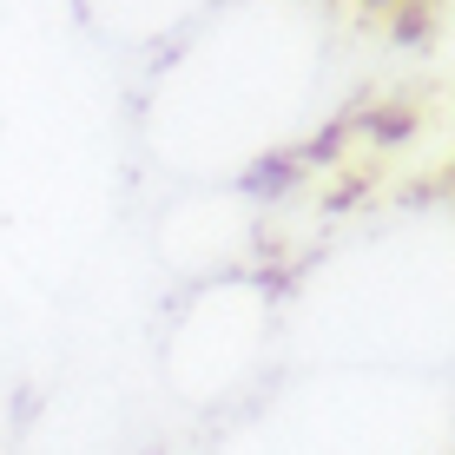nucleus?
Wrapping results in <instances>:
<instances>
[{
  "label": "nucleus",
  "mask_w": 455,
  "mask_h": 455,
  "mask_svg": "<svg viewBox=\"0 0 455 455\" xmlns=\"http://www.w3.org/2000/svg\"><path fill=\"white\" fill-rule=\"evenodd\" d=\"M363 7H376V13H383V7H396V0H363Z\"/></svg>",
  "instance_id": "1"
}]
</instances>
